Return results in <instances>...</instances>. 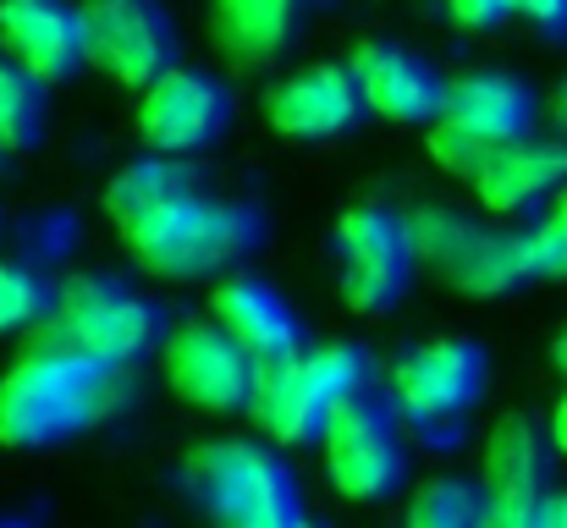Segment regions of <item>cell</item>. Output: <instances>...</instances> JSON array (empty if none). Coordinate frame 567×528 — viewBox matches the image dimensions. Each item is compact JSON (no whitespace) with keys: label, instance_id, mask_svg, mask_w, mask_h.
<instances>
[{"label":"cell","instance_id":"obj_34","mask_svg":"<svg viewBox=\"0 0 567 528\" xmlns=\"http://www.w3.org/2000/svg\"><path fill=\"white\" fill-rule=\"evenodd\" d=\"M309 528H326V524H309Z\"/></svg>","mask_w":567,"mask_h":528},{"label":"cell","instance_id":"obj_12","mask_svg":"<svg viewBox=\"0 0 567 528\" xmlns=\"http://www.w3.org/2000/svg\"><path fill=\"white\" fill-rule=\"evenodd\" d=\"M183 479L198 496V507L220 528L248 518L254 507H265L281 490H298L287 463L265 441H204V446H193L183 457Z\"/></svg>","mask_w":567,"mask_h":528},{"label":"cell","instance_id":"obj_5","mask_svg":"<svg viewBox=\"0 0 567 528\" xmlns=\"http://www.w3.org/2000/svg\"><path fill=\"white\" fill-rule=\"evenodd\" d=\"M408 226H413L419 265H430L446 287H457L468 298H502V292H518L540 276V253H535L529 226H485V220L446 209V204L413 209Z\"/></svg>","mask_w":567,"mask_h":528},{"label":"cell","instance_id":"obj_27","mask_svg":"<svg viewBox=\"0 0 567 528\" xmlns=\"http://www.w3.org/2000/svg\"><path fill=\"white\" fill-rule=\"evenodd\" d=\"M513 17H524L551 39H567V0H513Z\"/></svg>","mask_w":567,"mask_h":528},{"label":"cell","instance_id":"obj_3","mask_svg":"<svg viewBox=\"0 0 567 528\" xmlns=\"http://www.w3.org/2000/svg\"><path fill=\"white\" fill-rule=\"evenodd\" d=\"M166 309L155 298L127 292L116 276H72L55 287V309L33 325L28 348L78 352L105 369H133L138 358L166 348Z\"/></svg>","mask_w":567,"mask_h":528},{"label":"cell","instance_id":"obj_4","mask_svg":"<svg viewBox=\"0 0 567 528\" xmlns=\"http://www.w3.org/2000/svg\"><path fill=\"white\" fill-rule=\"evenodd\" d=\"M375 369H370V352L353 348V342H331V348H303L287 363H270L259 369V385H254V424L270 446H315L326 441V424L331 413L370 391Z\"/></svg>","mask_w":567,"mask_h":528},{"label":"cell","instance_id":"obj_10","mask_svg":"<svg viewBox=\"0 0 567 528\" xmlns=\"http://www.w3.org/2000/svg\"><path fill=\"white\" fill-rule=\"evenodd\" d=\"M485 374H491V358L480 342L468 337H435L424 348H413L396 374H391V407L413 424V429H452L485 391Z\"/></svg>","mask_w":567,"mask_h":528},{"label":"cell","instance_id":"obj_32","mask_svg":"<svg viewBox=\"0 0 567 528\" xmlns=\"http://www.w3.org/2000/svg\"><path fill=\"white\" fill-rule=\"evenodd\" d=\"M551 363H557V369L567 374V325L557 331V342H551Z\"/></svg>","mask_w":567,"mask_h":528},{"label":"cell","instance_id":"obj_17","mask_svg":"<svg viewBox=\"0 0 567 528\" xmlns=\"http://www.w3.org/2000/svg\"><path fill=\"white\" fill-rule=\"evenodd\" d=\"M551 429L535 413H507L485 435V463H480V490L485 501H513V507H540L551 496Z\"/></svg>","mask_w":567,"mask_h":528},{"label":"cell","instance_id":"obj_15","mask_svg":"<svg viewBox=\"0 0 567 528\" xmlns=\"http://www.w3.org/2000/svg\"><path fill=\"white\" fill-rule=\"evenodd\" d=\"M0 44L44 89L66 83L89 61V50H83V11L66 6V0H0Z\"/></svg>","mask_w":567,"mask_h":528},{"label":"cell","instance_id":"obj_21","mask_svg":"<svg viewBox=\"0 0 567 528\" xmlns=\"http://www.w3.org/2000/svg\"><path fill=\"white\" fill-rule=\"evenodd\" d=\"M198 187H204V176L193 172L188 161L150 155V161H133L105 182V215L116 226H127V220H138V215H150V209H161L183 193H198Z\"/></svg>","mask_w":567,"mask_h":528},{"label":"cell","instance_id":"obj_23","mask_svg":"<svg viewBox=\"0 0 567 528\" xmlns=\"http://www.w3.org/2000/svg\"><path fill=\"white\" fill-rule=\"evenodd\" d=\"M485 490L468 479H430L408 501V528H480Z\"/></svg>","mask_w":567,"mask_h":528},{"label":"cell","instance_id":"obj_2","mask_svg":"<svg viewBox=\"0 0 567 528\" xmlns=\"http://www.w3.org/2000/svg\"><path fill=\"white\" fill-rule=\"evenodd\" d=\"M116 231H122L127 253L138 259V270L166 276V281H204V276L237 270L265 242V220L254 204L215 198L204 187L116 226Z\"/></svg>","mask_w":567,"mask_h":528},{"label":"cell","instance_id":"obj_7","mask_svg":"<svg viewBox=\"0 0 567 528\" xmlns=\"http://www.w3.org/2000/svg\"><path fill=\"white\" fill-rule=\"evenodd\" d=\"M326 474L348 501H385L408 479V446H402V413L391 396L359 391L348 396L326 424Z\"/></svg>","mask_w":567,"mask_h":528},{"label":"cell","instance_id":"obj_30","mask_svg":"<svg viewBox=\"0 0 567 528\" xmlns=\"http://www.w3.org/2000/svg\"><path fill=\"white\" fill-rule=\"evenodd\" d=\"M540 528H567V490H551L540 501Z\"/></svg>","mask_w":567,"mask_h":528},{"label":"cell","instance_id":"obj_14","mask_svg":"<svg viewBox=\"0 0 567 528\" xmlns=\"http://www.w3.org/2000/svg\"><path fill=\"white\" fill-rule=\"evenodd\" d=\"M265 116L281 138H298V144H331L342 133H353L370 105H364V89L348 66H303L292 77H281L270 94H265Z\"/></svg>","mask_w":567,"mask_h":528},{"label":"cell","instance_id":"obj_19","mask_svg":"<svg viewBox=\"0 0 567 528\" xmlns=\"http://www.w3.org/2000/svg\"><path fill=\"white\" fill-rule=\"evenodd\" d=\"M209 309H215V325L248 352L259 369L287 363V358L303 352V331H298L287 298H281L276 287L254 281V276H226V281L215 287Z\"/></svg>","mask_w":567,"mask_h":528},{"label":"cell","instance_id":"obj_33","mask_svg":"<svg viewBox=\"0 0 567 528\" xmlns=\"http://www.w3.org/2000/svg\"><path fill=\"white\" fill-rule=\"evenodd\" d=\"M557 122H563V133H567V83H563V94H557Z\"/></svg>","mask_w":567,"mask_h":528},{"label":"cell","instance_id":"obj_31","mask_svg":"<svg viewBox=\"0 0 567 528\" xmlns=\"http://www.w3.org/2000/svg\"><path fill=\"white\" fill-rule=\"evenodd\" d=\"M546 429H551V446L567 457V391L557 396V407H551V424H546Z\"/></svg>","mask_w":567,"mask_h":528},{"label":"cell","instance_id":"obj_26","mask_svg":"<svg viewBox=\"0 0 567 528\" xmlns=\"http://www.w3.org/2000/svg\"><path fill=\"white\" fill-rule=\"evenodd\" d=\"M231 528H309V524H303L298 490H281V496H270L265 507H254L248 518H237Z\"/></svg>","mask_w":567,"mask_h":528},{"label":"cell","instance_id":"obj_16","mask_svg":"<svg viewBox=\"0 0 567 528\" xmlns=\"http://www.w3.org/2000/svg\"><path fill=\"white\" fill-rule=\"evenodd\" d=\"M474 193H480L485 215H496V220L546 209L557 193H567V133H551V138L535 133V138L502 149L496 161H485L474 172Z\"/></svg>","mask_w":567,"mask_h":528},{"label":"cell","instance_id":"obj_25","mask_svg":"<svg viewBox=\"0 0 567 528\" xmlns=\"http://www.w3.org/2000/svg\"><path fill=\"white\" fill-rule=\"evenodd\" d=\"M529 231H535L540 276H557V281H567V193H557V198L540 209V220H535Z\"/></svg>","mask_w":567,"mask_h":528},{"label":"cell","instance_id":"obj_18","mask_svg":"<svg viewBox=\"0 0 567 528\" xmlns=\"http://www.w3.org/2000/svg\"><path fill=\"white\" fill-rule=\"evenodd\" d=\"M348 72L359 77L364 89V105L385 116V122H413V127H430L446 105V83L435 77V66H424L419 55L385 44V39H370L353 50Z\"/></svg>","mask_w":567,"mask_h":528},{"label":"cell","instance_id":"obj_1","mask_svg":"<svg viewBox=\"0 0 567 528\" xmlns=\"http://www.w3.org/2000/svg\"><path fill=\"white\" fill-rule=\"evenodd\" d=\"M133 396V369H105L55 348H22V358L0 374V446H55L89 424H105Z\"/></svg>","mask_w":567,"mask_h":528},{"label":"cell","instance_id":"obj_6","mask_svg":"<svg viewBox=\"0 0 567 528\" xmlns=\"http://www.w3.org/2000/svg\"><path fill=\"white\" fill-rule=\"evenodd\" d=\"M535 122H540V100L524 77L513 72H468V77H452L446 83V105L441 116L430 122L424 144H430V161L446 166L452 176H468L496 161L502 149L535 138Z\"/></svg>","mask_w":567,"mask_h":528},{"label":"cell","instance_id":"obj_24","mask_svg":"<svg viewBox=\"0 0 567 528\" xmlns=\"http://www.w3.org/2000/svg\"><path fill=\"white\" fill-rule=\"evenodd\" d=\"M50 309H55V287H50V276H39L33 265L0 259V337L44 325Z\"/></svg>","mask_w":567,"mask_h":528},{"label":"cell","instance_id":"obj_29","mask_svg":"<svg viewBox=\"0 0 567 528\" xmlns=\"http://www.w3.org/2000/svg\"><path fill=\"white\" fill-rule=\"evenodd\" d=\"M480 528H540V507H513V501H485Z\"/></svg>","mask_w":567,"mask_h":528},{"label":"cell","instance_id":"obj_13","mask_svg":"<svg viewBox=\"0 0 567 528\" xmlns=\"http://www.w3.org/2000/svg\"><path fill=\"white\" fill-rule=\"evenodd\" d=\"M166 380L172 391L204 407V413H237L254 402V385H259V363L237 348L215 320H188L166 337Z\"/></svg>","mask_w":567,"mask_h":528},{"label":"cell","instance_id":"obj_20","mask_svg":"<svg viewBox=\"0 0 567 528\" xmlns=\"http://www.w3.org/2000/svg\"><path fill=\"white\" fill-rule=\"evenodd\" d=\"M315 6L320 0H209L215 50L237 66H270L303 39Z\"/></svg>","mask_w":567,"mask_h":528},{"label":"cell","instance_id":"obj_28","mask_svg":"<svg viewBox=\"0 0 567 528\" xmlns=\"http://www.w3.org/2000/svg\"><path fill=\"white\" fill-rule=\"evenodd\" d=\"M446 11L463 28H496L502 17H513V0H446Z\"/></svg>","mask_w":567,"mask_h":528},{"label":"cell","instance_id":"obj_11","mask_svg":"<svg viewBox=\"0 0 567 528\" xmlns=\"http://www.w3.org/2000/svg\"><path fill=\"white\" fill-rule=\"evenodd\" d=\"M231 111H237V100H231V89L220 77L193 72V66H172L138 100V138L155 155L188 161L198 149L220 144V133L231 127Z\"/></svg>","mask_w":567,"mask_h":528},{"label":"cell","instance_id":"obj_22","mask_svg":"<svg viewBox=\"0 0 567 528\" xmlns=\"http://www.w3.org/2000/svg\"><path fill=\"white\" fill-rule=\"evenodd\" d=\"M44 138V83L0 50V155H28Z\"/></svg>","mask_w":567,"mask_h":528},{"label":"cell","instance_id":"obj_8","mask_svg":"<svg viewBox=\"0 0 567 528\" xmlns=\"http://www.w3.org/2000/svg\"><path fill=\"white\" fill-rule=\"evenodd\" d=\"M337 270H342V298L359 314H385L419 270L413 226L391 204H359L337 220Z\"/></svg>","mask_w":567,"mask_h":528},{"label":"cell","instance_id":"obj_9","mask_svg":"<svg viewBox=\"0 0 567 528\" xmlns=\"http://www.w3.org/2000/svg\"><path fill=\"white\" fill-rule=\"evenodd\" d=\"M78 11H83V50L105 77L150 89L177 66V22L166 0H83Z\"/></svg>","mask_w":567,"mask_h":528}]
</instances>
